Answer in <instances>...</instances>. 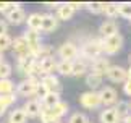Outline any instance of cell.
Instances as JSON below:
<instances>
[{"mask_svg": "<svg viewBox=\"0 0 131 123\" xmlns=\"http://www.w3.org/2000/svg\"><path fill=\"white\" fill-rule=\"evenodd\" d=\"M79 52H81V55L84 57V60H89V61L102 57V54H104L102 39H89V40H86V42L83 44V47H81Z\"/></svg>", "mask_w": 131, "mask_h": 123, "instance_id": "cell-1", "label": "cell"}, {"mask_svg": "<svg viewBox=\"0 0 131 123\" xmlns=\"http://www.w3.org/2000/svg\"><path fill=\"white\" fill-rule=\"evenodd\" d=\"M70 109V105H68V102H65V100H60L57 105H53V107H50V109H42V114H41V120H60L62 117L67 115V112Z\"/></svg>", "mask_w": 131, "mask_h": 123, "instance_id": "cell-2", "label": "cell"}, {"mask_svg": "<svg viewBox=\"0 0 131 123\" xmlns=\"http://www.w3.org/2000/svg\"><path fill=\"white\" fill-rule=\"evenodd\" d=\"M122 47H123V37L120 33L115 36H110L107 39H102V49H104V54L107 55H115Z\"/></svg>", "mask_w": 131, "mask_h": 123, "instance_id": "cell-3", "label": "cell"}, {"mask_svg": "<svg viewBox=\"0 0 131 123\" xmlns=\"http://www.w3.org/2000/svg\"><path fill=\"white\" fill-rule=\"evenodd\" d=\"M79 104H81L84 109H89V110L97 109L99 105H102V100H100L99 91H88V92H83V94L79 96Z\"/></svg>", "mask_w": 131, "mask_h": 123, "instance_id": "cell-4", "label": "cell"}, {"mask_svg": "<svg viewBox=\"0 0 131 123\" xmlns=\"http://www.w3.org/2000/svg\"><path fill=\"white\" fill-rule=\"evenodd\" d=\"M57 54L60 55V58H62V60L74 61V60L79 57V49L76 47V44H74V42H63L58 47Z\"/></svg>", "mask_w": 131, "mask_h": 123, "instance_id": "cell-5", "label": "cell"}, {"mask_svg": "<svg viewBox=\"0 0 131 123\" xmlns=\"http://www.w3.org/2000/svg\"><path fill=\"white\" fill-rule=\"evenodd\" d=\"M36 63H37L36 57H32V55H28V57L18 58V65H16V66H18V71H19L23 76L29 78V76H31V73L34 71V68H36Z\"/></svg>", "mask_w": 131, "mask_h": 123, "instance_id": "cell-6", "label": "cell"}, {"mask_svg": "<svg viewBox=\"0 0 131 123\" xmlns=\"http://www.w3.org/2000/svg\"><path fill=\"white\" fill-rule=\"evenodd\" d=\"M107 78L112 81V83H126L128 79V70H125L123 66L120 65H112L107 71Z\"/></svg>", "mask_w": 131, "mask_h": 123, "instance_id": "cell-7", "label": "cell"}, {"mask_svg": "<svg viewBox=\"0 0 131 123\" xmlns=\"http://www.w3.org/2000/svg\"><path fill=\"white\" fill-rule=\"evenodd\" d=\"M37 81L32 79H23L16 86V92L23 97H36V89H37Z\"/></svg>", "mask_w": 131, "mask_h": 123, "instance_id": "cell-8", "label": "cell"}, {"mask_svg": "<svg viewBox=\"0 0 131 123\" xmlns=\"http://www.w3.org/2000/svg\"><path fill=\"white\" fill-rule=\"evenodd\" d=\"M110 66H112V63H110L108 58H105V57H99V58H95V60H92L89 63L91 73H95V75H100V76L107 75Z\"/></svg>", "mask_w": 131, "mask_h": 123, "instance_id": "cell-9", "label": "cell"}, {"mask_svg": "<svg viewBox=\"0 0 131 123\" xmlns=\"http://www.w3.org/2000/svg\"><path fill=\"white\" fill-rule=\"evenodd\" d=\"M13 52L18 55V58L21 57H28V55H31V47H29L28 40L23 37V36H19V37H15L13 39Z\"/></svg>", "mask_w": 131, "mask_h": 123, "instance_id": "cell-10", "label": "cell"}, {"mask_svg": "<svg viewBox=\"0 0 131 123\" xmlns=\"http://www.w3.org/2000/svg\"><path fill=\"white\" fill-rule=\"evenodd\" d=\"M100 94V100H102V105H115L118 102V94L112 86H105L99 91Z\"/></svg>", "mask_w": 131, "mask_h": 123, "instance_id": "cell-11", "label": "cell"}, {"mask_svg": "<svg viewBox=\"0 0 131 123\" xmlns=\"http://www.w3.org/2000/svg\"><path fill=\"white\" fill-rule=\"evenodd\" d=\"M57 63L58 61L55 60V57H45V58L37 60V66H39V70H41L42 76L53 75V71L57 70Z\"/></svg>", "mask_w": 131, "mask_h": 123, "instance_id": "cell-12", "label": "cell"}, {"mask_svg": "<svg viewBox=\"0 0 131 123\" xmlns=\"http://www.w3.org/2000/svg\"><path fill=\"white\" fill-rule=\"evenodd\" d=\"M42 102L39 100V99H29L26 104L23 105V110L26 112V115L28 117H41V114H42Z\"/></svg>", "mask_w": 131, "mask_h": 123, "instance_id": "cell-13", "label": "cell"}, {"mask_svg": "<svg viewBox=\"0 0 131 123\" xmlns=\"http://www.w3.org/2000/svg\"><path fill=\"white\" fill-rule=\"evenodd\" d=\"M100 36H102V39H107L110 36H115L118 34V24L115 19H105V21L100 24Z\"/></svg>", "mask_w": 131, "mask_h": 123, "instance_id": "cell-14", "label": "cell"}, {"mask_svg": "<svg viewBox=\"0 0 131 123\" xmlns=\"http://www.w3.org/2000/svg\"><path fill=\"white\" fill-rule=\"evenodd\" d=\"M41 83L45 86V88H47L49 92H58V94H60V91H62L60 79H58L55 75H45V76H42Z\"/></svg>", "mask_w": 131, "mask_h": 123, "instance_id": "cell-15", "label": "cell"}, {"mask_svg": "<svg viewBox=\"0 0 131 123\" xmlns=\"http://www.w3.org/2000/svg\"><path fill=\"white\" fill-rule=\"evenodd\" d=\"M57 28H58V18L55 16V15L45 13L44 18H42V28H41V31H42V33H53Z\"/></svg>", "mask_w": 131, "mask_h": 123, "instance_id": "cell-16", "label": "cell"}, {"mask_svg": "<svg viewBox=\"0 0 131 123\" xmlns=\"http://www.w3.org/2000/svg\"><path fill=\"white\" fill-rule=\"evenodd\" d=\"M73 15H74V10L71 8L70 3H62V5H58L57 10H55V16H57L58 19H63V21L71 19Z\"/></svg>", "mask_w": 131, "mask_h": 123, "instance_id": "cell-17", "label": "cell"}, {"mask_svg": "<svg viewBox=\"0 0 131 123\" xmlns=\"http://www.w3.org/2000/svg\"><path fill=\"white\" fill-rule=\"evenodd\" d=\"M99 118H100V123H118V115H117V112H115L113 107H107V109H104L102 112H100V115H99Z\"/></svg>", "mask_w": 131, "mask_h": 123, "instance_id": "cell-18", "label": "cell"}, {"mask_svg": "<svg viewBox=\"0 0 131 123\" xmlns=\"http://www.w3.org/2000/svg\"><path fill=\"white\" fill-rule=\"evenodd\" d=\"M42 18H44V15H41V13H31V15H28V19H26L28 29L41 31V28H42Z\"/></svg>", "mask_w": 131, "mask_h": 123, "instance_id": "cell-19", "label": "cell"}, {"mask_svg": "<svg viewBox=\"0 0 131 123\" xmlns=\"http://www.w3.org/2000/svg\"><path fill=\"white\" fill-rule=\"evenodd\" d=\"M89 63L84 58H76L73 61V70H71V76H83L88 71Z\"/></svg>", "mask_w": 131, "mask_h": 123, "instance_id": "cell-20", "label": "cell"}, {"mask_svg": "<svg viewBox=\"0 0 131 123\" xmlns=\"http://www.w3.org/2000/svg\"><path fill=\"white\" fill-rule=\"evenodd\" d=\"M28 19V15H26V10L23 7H19L15 13H12L10 16H7V21L10 24H21L23 21H26Z\"/></svg>", "mask_w": 131, "mask_h": 123, "instance_id": "cell-21", "label": "cell"}, {"mask_svg": "<svg viewBox=\"0 0 131 123\" xmlns=\"http://www.w3.org/2000/svg\"><path fill=\"white\" fill-rule=\"evenodd\" d=\"M113 109L115 112H117V115H118V120L120 123H122L126 117L131 114V110H129V105H128V102H125V100H118L117 104L113 105Z\"/></svg>", "mask_w": 131, "mask_h": 123, "instance_id": "cell-22", "label": "cell"}, {"mask_svg": "<svg viewBox=\"0 0 131 123\" xmlns=\"http://www.w3.org/2000/svg\"><path fill=\"white\" fill-rule=\"evenodd\" d=\"M102 78H104V76H100V75L88 73V76H86V84L91 88V91H97L100 86H102Z\"/></svg>", "mask_w": 131, "mask_h": 123, "instance_id": "cell-23", "label": "cell"}, {"mask_svg": "<svg viewBox=\"0 0 131 123\" xmlns=\"http://www.w3.org/2000/svg\"><path fill=\"white\" fill-rule=\"evenodd\" d=\"M28 118L29 117L23 109H15L10 112V123H26Z\"/></svg>", "mask_w": 131, "mask_h": 123, "instance_id": "cell-24", "label": "cell"}, {"mask_svg": "<svg viewBox=\"0 0 131 123\" xmlns=\"http://www.w3.org/2000/svg\"><path fill=\"white\" fill-rule=\"evenodd\" d=\"M60 100H62V99H60V94H58V92H49V94L42 99V107L50 109V107L57 105Z\"/></svg>", "mask_w": 131, "mask_h": 123, "instance_id": "cell-25", "label": "cell"}, {"mask_svg": "<svg viewBox=\"0 0 131 123\" xmlns=\"http://www.w3.org/2000/svg\"><path fill=\"white\" fill-rule=\"evenodd\" d=\"M71 70H73V61L70 60H60L57 63V71L63 76H71Z\"/></svg>", "mask_w": 131, "mask_h": 123, "instance_id": "cell-26", "label": "cell"}, {"mask_svg": "<svg viewBox=\"0 0 131 123\" xmlns=\"http://www.w3.org/2000/svg\"><path fill=\"white\" fill-rule=\"evenodd\" d=\"M15 94V84L12 79H0V96Z\"/></svg>", "mask_w": 131, "mask_h": 123, "instance_id": "cell-27", "label": "cell"}, {"mask_svg": "<svg viewBox=\"0 0 131 123\" xmlns=\"http://www.w3.org/2000/svg\"><path fill=\"white\" fill-rule=\"evenodd\" d=\"M104 15L108 16V19H113V18L120 16V15H118V3H105Z\"/></svg>", "mask_w": 131, "mask_h": 123, "instance_id": "cell-28", "label": "cell"}, {"mask_svg": "<svg viewBox=\"0 0 131 123\" xmlns=\"http://www.w3.org/2000/svg\"><path fill=\"white\" fill-rule=\"evenodd\" d=\"M13 45V37L10 34H3L0 36V52H5Z\"/></svg>", "mask_w": 131, "mask_h": 123, "instance_id": "cell-29", "label": "cell"}, {"mask_svg": "<svg viewBox=\"0 0 131 123\" xmlns=\"http://www.w3.org/2000/svg\"><path fill=\"white\" fill-rule=\"evenodd\" d=\"M12 71H13L12 65L7 63V61H2V63H0V79H8L10 75H12Z\"/></svg>", "mask_w": 131, "mask_h": 123, "instance_id": "cell-30", "label": "cell"}, {"mask_svg": "<svg viewBox=\"0 0 131 123\" xmlns=\"http://www.w3.org/2000/svg\"><path fill=\"white\" fill-rule=\"evenodd\" d=\"M104 7H105V3H97V2H92V3L86 5V8L94 15H104Z\"/></svg>", "mask_w": 131, "mask_h": 123, "instance_id": "cell-31", "label": "cell"}, {"mask_svg": "<svg viewBox=\"0 0 131 123\" xmlns=\"http://www.w3.org/2000/svg\"><path fill=\"white\" fill-rule=\"evenodd\" d=\"M118 15L126 19H131V3H120L118 5Z\"/></svg>", "mask_w": 131, "mask_h": 123, "instance_id": "cell-32", "label": "cell"}, {"mask_svg": "<svg viewBox=\"0 0 131 123\" xmlns=\"http://www.w3.org/2000/svg\"><path fill=\"white\" fill-rule=\"evenodd\" d=\"M68 123H89V120L81 112H74V114H71V117H70Z\"/></svg>", "mask_w": 131, "mask_h": 123, "instance_id": "cell-33", "label": "cell"}, {"mask_svg": "<svg viewBox=\"0 0 131 123\" xmlns=\"http://www.w3.org/2000/svg\"><path fill=\"white\" fill-rule=\"evenodd\" d=\"M15 102H16V94H8V96H0V104L3 107H8L13 105Z\"/></svg>", "mask_w": 131, "mask_h": 123, "instance_id": "cell-34", "label": "cell"}, {"mask_svg": "<svg viewBox=\"0 0 131 123\" xmlns=\"http://www.w3.org/2000/svg\"><path fill=\"white\" fill-rule=\"evenodd\" d=\"M47 94H49L47 88H45V86H44L42 83H39V84H37V89H36V97H37V99L42 102V99H44V97L47 96Z\"/></svg>", "mask_w": 131, "mask_h": 123, "instance_id": "cell-35", "label": "cell"}, {"mask_svg": "<svg viewBox=\"0 0 131 123\" xmlns=\"http://www.w3.org/2000/svg\"><path fill=\"white\" fill-rule=\"evenodd\" d=\"M19 7H21L19 3H8V5H7V8H5V12H3V15H5V16H10V15L15 13Z\"/></svg>", "mask_w": 131, "mask_h": 123, "instance_id": "cell-36", "label": "cell"}, {"mask_svg": "<svg viewBox=\"0 0 131 123\" xmlns=\"http://www.w3.org/2000/svg\"><path fill=\"white\" fill-rule=\"evenodd\" d=\"M3 34H8V23L0 18V36H3Z\"/></svg>", "mask_w": 131, "mask_h": 123, "instance_id": "cell-37", "label": "cell"}, {"mask_svg": "<svg viewBox=\"0 0 131 123\" xmlns=\"http://www.w3.org/2000/svg\"><path fill=\"white\" fill-rule=\"evenodd\" d=\"M123 92H125L126 96L131 97V81H129V79H126V83L123 84Z\"/></svg>", "mask_w": 131, "mask_h": 123, "instance_id": "cell-38", "label": "cell"}, {"mask_svg": "<svg viewBox=\"0 0 131 123\" xmlns=\"http://www.w3.org/2000/svg\"><path fill=\"white\" fill-rule=\"evenodd\" d=\"M70 5H71V8L74 10V13H76L78 10H83V8H86V5H84V3H70Z\"/></svg>", "mask_w": 131, "mask_h": 123, "instance_id": "cell-39", "label": "cell"}, {"mask_svg": "<svg viewBox=\"0 0 131 123\" xmlns=\"http://www.w3.org/2000/svg\"><path fill=\"white\" fill-rule=\"evenodd\" d=\"M7 5H8V2H0V13H2V15L5 12V8H7Z\"/></svg>", "mask_w": 131, "mask_h": 123, "instance_id": "cell-40", "label": "cell"}, {"mask_svg": "<svg viewBox=\"0 0 131 123\" xmlns=\"http://www.w3.org/2000/svg\"><path fill=\"white\" fill-rule=\"evenodd\" d=\"M42 123H62L60 120H44Z\"/></svg>", "mask_w": 131, "mask_h": 123, "instance_id": "cell-41", "label": "cell"}, {"mask_svg": "<svg viewBox=\"0 0 131 123\" xmlns=\"http://www.w3.org/2000/svg\"><path fill=\"white\" fill-rule=\"evenodd\" d=\"M5 110H7V107H3L2 104H0V117H2V115L5 114Z\"/></svg>", "mask_w": 131, "mask_h": 123, "instance_id": "cell-42", "label": "cell"}, {"mask_svg": "<svg viewBox=\"0 0 131 123\" xmlns=\"http://www.w3.org/2000/svg\"><path fill=\"white\" fill-rule=\"evenodd\" d=\"M122 123H131V114H129V115H128V117H126V118H125Z\"/></svg>", "mask_w": 131, "mask_h": 123, "instance_id": "cell-43", "label": "cell"}, {"mask_svg": "<svg viewBox=\"0 0 131 123\" xmlns=\"http://www.w3.org/2000/svg\"><path fill=\"white\" fill-rule=\"evenodd\" d=\"M128 79L131 81V66H129V70H128Z\"/></svg>", "mask_w": 131, "mask_h": 123, "instance_id": "cell-44", "label": "cell"}, {"mask_svg": "<svg viewBox=\"0 0 131 123\" xmlns=\"http://www.w3.org/2000/svg\"><path fill=\"white\" fill-rule=\"evenodd\" d=\"M2 61H3V54L0 52V63H2Z\"/></svg>", "mask_w": 131, "mask_h": 123, "instance_id": "cell-45", "label": "cell"}, {"mask_svg": "<svg viewBox=\"0 0 131 123\" xmlns=\"http://www.w3.org/2000/svg\"><path fill=\"white\" fill-rule=\"evenodd\" d=\"M128 105H129V110H131V100H129V102H128Z\"/></svg>", "mask_w": 131, "mask_h": 123, "instance_id": "cell-46", "label": "cell"}, {"mask_svg": "<svg viewBox=\"0 0 131 123\" xmlns=\"http://www.w3.org/2000/svg\"><path fill=\"white\" fill-rule=\"evenodd\" d=\"M129 61H131V55H129Z\"/></svg>", "mask_w": 131, "mask_h": 123, "instance_id": "cell-47", "label": "cell"}, {"mask_svg": "<svg viewBox=\"0 0 131 123\" xmlns=\"http://www.w3.org/2000/svg\"><path fill=\"white\" fill-rule=\"evenodd\" d=\"M118 123H120V121H118Z\"/></svg>", "mask_w": 131, "mask_h": 123, "instance_id": "cell-48", "label": "cell"}, {"mask_svg": "<svg viewBox=\"0 0 131 123\" xmlns=\"http://www.w3.org/2000/svg\"><path fill=\"white\" fill-rule=\"evenodd\" d=\"M89 123H91V121H89Z\"/></svg>", "mask_w": 131, "mask_h": 123, "instance_id": "cell-49", "label": "cell"}]
</instances>
